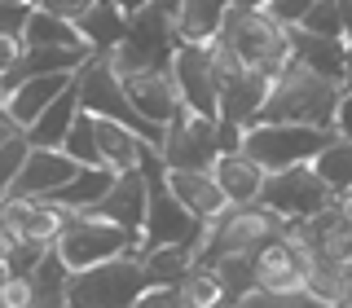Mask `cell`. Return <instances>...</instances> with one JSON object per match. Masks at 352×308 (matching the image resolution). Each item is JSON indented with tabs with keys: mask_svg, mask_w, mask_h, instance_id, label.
I'll list each match as a JSON object with an SVG mask.
<instances>
[{
	"mask_svg": "<svg viewBox=\"0 0 352 308\" xmlns=\"http://www.w3.org/2000/svg\"><path fill=\"white\" fill-rule=\"evenodd\" d=\"M339 22H344V40H352V0H335Z\"/></svg>",
	"mask_w": 352,
	"mask_h": 308,
	"instance_id": "7bdbcfd3",
	"label": "cell"
},
{
	"mask_svg": "<svg viewBox=\"0 0 352 308\" xmlns=\"http://www.w3.org/2000/svg\"><path fill=\"white\" fill-rule=\"evenodd\" d=\"M352 88V40H348V53H344V93Z\"/></svg>",
	"mask_w": 352,
	"mask_h": 308,
	"instance_id": "ee69618b",
	"label": "cell"
},
{
	"mask_svg": "<svg viewBox=\"0 0 352 308\" xmlns=\"http://www.w3.org/2000/svg\"><path fill=\"white\" fill-rule=\"evenodd\" d=\"M291 229V220H282L278 212H269L264 203L234 207L229 203L216 220H207V238H203V260L198 264H216L229 256H256L264 242L282 238Z\"/></svg>",
	"mask_w": 352,
	"mask_h": 308,
	"instance_id": "3957f363",
	"label": "cell"
},
{
	"mask_svg": "<svg viewBox=\"0 0 352 308\" xmlns=\"http://www.w3.org/2000/svg\"><path fill=\"white\" fill-rule=\"evenodd\" d=\"M300 31H308V36H322V40H344V22H339L335 0H317V5L308 9V18L300 22Z\"/></svg>",
	"mask_w": 352,
	"mask_h": 308,
	"instance_id": "836d02e7",
	"label": "cell"
},
{
	"mask_svg": "<svg viewBox=\"0 0 352 308\" xmlns=\"http://www.w3.org/2000/svg\"><path fill=\"white\" fill-rule=\"evenodd\" d=\"M75 172L80 168H75L62 150H36L31 146L27 163H22V172L14 181V190H9V198H53Z\"/></svg>",
	"mask_w": 352,
	"mask_h": 308,
	"instance_id": "2e32d148",
	"label": "cell"
},
{
	"mask_svg": "<svg viewBox=\"0 0 352 308\" xmlns=\"http://www.w3.org/2000/svg\"><path fill=\"white\" fill-rule=\"evenodd\" d=\"M31 9L36 5H0V36H18L22 40V27H27Z\"/></svg>",
	"mask_w": 352,
	"mask_h": 308,
	"instance_id": "f35d334b",
	"label": "cell"
},
{
	"mask_svg": "<svg viewBox=\"0 0 352 308\" xmlns=\"http://www.w3.org/2000/svg\"><path fill=\"white\" fill-rule=\"evenodd\" d=\"M22 49H88L80 40V31H75V22H66L58 14H44L36 5L27 18V27H22Z\"/></svg>",
	"mask_w": 352,
	"mask_h": 308,
	"instance_id": "484cf974",
	"label": "cell"
},
{
	"mask_svg": "<svg viewBox=\"0 0 352 308\" xmlns=\"http://www.w3.org/2000/svg\"><path fill=\"white\" fill-rule=\"evenodd\" d=\"M115 5L124 9V14H137V9H141V5H150V0H115Z\"/></svg>",
	"mask_w": 352,
	"mask_h": 308,
	"instance_id": "f6af8a7d",
	"label": "cell"
},
{
	"mask_svg": "<svg viewBox=\"0 0 352 308\" xmlns=\"http://www.w3.org/2000/svg\"><path fill=\"white\" fill-rule=\"evenodd\" d=\"M181 300H185V308H234L225 282H220L216 269H207V264H194L190 269V278L181 282Z\"/></svg>",
	"mask_w": 352,
	"mask_h": 308,
	"instance_id": "f546056e",
	"label": "cell"
},
{
	"mask_svg": "<svg viewBox=\"0 0 352 308\" xmlns=\"http://www.w3.org/2000/svg\"><path fill=\"white\" fill-rule=\"evenodd\" d=\"M242 141H247V128L234 124V119H216V146L220 154H242Z\"/></svg>",
	"mask_w": 352,
	"mask_h": 308,
	"instance_id": "74e56055",
	"label": "cell"
},
{
	"mask_svg": "<svg viewBox=\"0 0 352 308\" xmlns=\"http://www.w3.org/2000/svg\"><path fill=\"white\" fill-rule=\"evenodd\" d=\"M194 264L198 260L190 247H163V251L141 256V278H146V286H181Z\"/></svg>",
	"mask_w": 352,
	"mask_h": 308,
	"instance_id": "4316f807",
	"label": "cell"
},
{
	"mask_svg": "<svg viewBox=\"0 0 352 308\" xmlns=\"http://www.w3.org/2000/svg\"><path fill=\"white\" fill-rule=\"evenodd\" d=\"M260 203L269 207V212H278L282 220L300 225V220H313L317 212H326V207L335 203V194L317 181L313 163H304V168H291V172L269 176V181H264V190H260Z\"/></svg>",
	"mask_w": 352,
	"mask_h": 308,
	"instance_id": "7c38bea8",
	"label": "cell"
},
{
	"mask_svg": "<svg viewBox=\"0 0 352 308\" xmlns=\"http://www.w3.org/2000/svg\"><path fill=\"white\" fill-rule=\"evenodd\" d=\"M251 273H256L260 295H308V282L317 273V256L286 229L282 238L264 242L251 256Z\"/></svg>",
	"mask_w": 352,
	"mask_h": 308,
	"instance_id": "9c48e42d",
	"label": "cell"
},
{
	"mask_svg": "<svg viewBox=\"0 0 352 308\" xmlns=\"http://www.w3.org/2000/svg\"><path fill=\"white\" fill-rule=\"evenodd\" d=\"M313 172H317V181L326 185L335 198H344L352 194V141H330V146L313 159Z\"/></svg>",
	"mask_w": 352,
	"mask_h": 308,
	"instance_id": "f1b7e54d",
	"label": "cell"
},
{
	"mask_svg": "<svg viewBox=\"0 0 352 308\" xmlns=\"http://www.w3.org/2000/svg\"><path fill=\"white\" fill-rule=\"evenodd\" d=\"M5 278H9V273H5V264H0V282H5Z\"/></svg>",
	"mask_w": 352,
	"mask_h": 308,
	"instance_id": "f907efd6",
	"label": "cell"
},
{
	"mask_svg": "<svg viewBox=\"0 0 352 308\" xmlns=\"http://www.w3.org/2000/svg\"><path fill=\"white\" fill-rule=\"evenodd\" d=\"M339 97H344V84H335V80H326V75H317V71H308V66L291 62L278 80H273L256 124L330 128V124H335V110H339Z\"/></svg>",
	"mask_w": 352,
	"mask_h": 308,
	"instance_id": "6da1fadb",
	"label": "cell"
},
{
	"mask_svg": "<svg viewBox=\"0 0 352 308\" xmlns=\"http://www.w3.org/2000/svg\"><path fill=\"white\" fill-rule=\"evenodd\" d=\"M291 53L295 62L308 66V71L326 75V80L344 84V53H348V40H322V36H308V31L291 27Z\"/></svg>",
	"mask_w": 352,
	"mask_h": 308,
	"instance_id": "603a6c76",
	"label": "cell"
},
{
	"mask_svg": "<svg viewBox=\"0 0 352 308\" xmlns=\"http://www.w3.org/2000/svg\"><path fill=\"white\" fill-rule=\"evenodd\" d=\"M88 58L93 49H22V62L0 80V93H14L22 80H36V75H75Z\"/></svg>",
	"mask_w": 352,
	"mask_h": 308,
	"instance_id": "d6986e66",
	"label": "cell"
},
{
	"mask_svg": "<svg viewBox=\"0 0 352 308\" xmlns=\"http://www.w3.org/2000/svg\"><path fill=\"white\" fill-rule=\"evenodd\" d=\"M0 124H9V119H5V93H0Z\"/></svg>",
	"mask_w": 352,
	"mask_h": 308,
	"instance_id": "681fc988",
	"label": "cell"
},
{
	"mask_svg": "<svg viewBox=\"0 0 352 308\" xmlns=\"http://www.w3.org/2000/svg\"><path fill=\"white\" fill-rule=\"evenodd\" d=\"M335 308H352V304H335Z\"/></svg>",
	"mask_w": 352,
	"mask_h": 308,
	"instance_id": "f5cc1de1",
	"label": "cell"
},
{
	"mask_svg": "<svg viewBox=\"0 0 352 308\" xmlns=\"http://www.w3.org/2000/svg\"><path fill=\"white\" fill-rule=\"evenodd\" d=\"M330 128H335L339 141H352V88L339 97V110H335V124H330Z\"/></svg>",
	"mask_w": 352,
	"mask_h": 308,
	"instance_id": "60d3db41",
	"label": "cell"
},
{
	"mask_svg": "<svg viewBox=\"0 0 352 308\" xmlns=\"http://www.w3.org/2000/svg\"><path fill=\"white\" fill-rule=\"evenodd\" d=\"M75 115H80V93H75V84L66 88V93L53 102L44 115L31 124V132H27V141L36 150H62V141H66V132H71V124H75Z\"/></svg>",
	"mask_w": 352,
	"mask_h": 308,
	"instance_id": "d4e9b609",
	"label": "cell"
},
{
	"mask_svg": "<svg viewBox=\"0 0 352 308\" xmlns=\"http://www.w3.org/2000/svg\"><path fill=\"white\" fill-rule=\"evenodd\" d=\"M62 154L75 163V168H102V150H97V124H93V115H75V124L71 132H66V141H62Z\"/></svg>",
	"mask_w": 352,
	"mask_h": 308,
	"instance_id": "4dcf8cb0",
	"label": "cell"
},
{
	"mask_svg": "<svg viewBox=\"0 0 352 308\" xmlns=\"http://www.w3.org/2000/svg\"><path fill=\"white\" fill-rule=\"evenodd\" d=\"M229 14V0H176V40L181 44H207L220 36Z\"/></svg>",
	"mask_w": 352,
	"mask_h": 308,
	"instance_id": "7402d4cb",
	"label": "cell"
},
{
	"mask_svg": "<svg viewBox=\"0 0 352 308\" xmlns=\"http://www.w3.org/2000/svg\"><path fill=\"white\" fill-rule=\"evenodd\" d=\"M146 203H150V181H146V172L137 168V172H124V176H119V181L110 185V194L88 216L110 220V225H119V229H128V234L141 238V225H146Z\"/></svg>",
	"mask_w": 352,
	"mask_h": 308,
	"instance_id": "5bb4252c",
	"label": "cell"
},
{
	"mask_svg": "<svg viewBox=\"0 0 352 308\" xmlns=\"http://www.w3.org/2000/svg\"><path fill=\"white\" fill-rule=\"evenodd\" d=\"M132 308H185V300H181V286H146Z\"/></svg>",
	"mask_w": 352,
	"mask_h": 308,
	"instance_id": "8d00e7d4",
	"label": "cell"
},
{
	"mask_svg": "<svg viewBox=\"0 0 352 308\" xmlns=\"http://www.w3.org/2000/svg\"><path fill=\"white\" fill-rule=\"evenodd\" d=\"M53 251L62 256V264L71 273H84L93 264L119 260V256H137V234L110 225V220H97L88 212H75L71 225L62 229V238L53 242Z\"/></svg>",
	"mask_w": 352,
	"mask_h": 308,
	"instance_id": "ba28073f",
	"label": "cell"
},
{
	"mask_svg": "<svg viewBox=\"0 0 352 308\" xmlns=\"http://www.w3.org/2000/svg\"><path fill=\"white\" fill-rule=\"evenodd\" d=\"M172 80L185 110L203 119H220V75H216V40L181 44L172 53Z\"/></svg>",
	"mask_w": 352,
	"mask_h": 308,
	"instance_id": "8fae6325",
	"label": "cell"
},
{
	"mask_svg": "<svg viewBox=\"0 0 352 308\" xmlns=\"http://www.w3.org/2000/svg\"><path fill=\"white\" fill-rule=\"evenodd\" d=\"M27 154H31L27 132H14V137L0 146V198H9V190H14V181H18V172H22V163H27Z\"/></svg>",
	"mask_w": 352,
	"mask_h": 308,
	"instance_id": "d6a6232c",
	"label": "cell"
},
{
	"mask_svg": "<svg viewBox=\"0 0 352 308\" xmlns=\"http://www.w3.org/2000/svg\"><path fill=\"white\" fill-rule=\"evenodd\" d=\"M163 185H168L176 203H181L194 220H203V225H207V220H216L229 207L212 172H163Z\"/></svg>",
	"mask_w": 352,
	"mask_h": 308,
	"instance_id": "e0dca14e",
	"label": "cell"
},
{
	"mask_svg": "<svg viewBox=\"0 0 352 308\" xmlns=\"http://www.w3.org/2000/svg\"><path fill=\"white\" fill-rule=\"evenodd\" d=\"M141 172H146V181H150V203H146V225H141V238H137V260L150 256V251H163V247H185V242H194V234L203 229V220H194L172 198L168 185H163V172L168 168H163L159 150H146Z\"/></svg>",
	"mask_w": 352,
	"mask_h": 308,
	"instance_id": "5b68a950",
	"label": "cell"
},
{
	"mask_svg": "<svg viewBox=\"0 0 352 308\" xmlns=\"http://www.w3.org/2000/svg\"><path fill=\"white\" fill-rule=\"evenodd\" d=\"M207 269H216V278L225 282V291H229V300H247L251 291H256V273H251V256H229V260H216V264H207Z\"/></svg>",
	"mask_w": 352,
	"mask_h": 308,
	"instance_id": "1f68e13d",
	"label": "cell"
},
{
	"mask_svg": "<svg viewBox=\"0 0 352 308\" xmlns=\"http://www.w3.org/2000/svg\"><path fill=\"white\" fill-rule=\"evenodd\" d=\"M124 93H128L132 110H137L141 119H150L154 128H168L185 110L181 93H176V80H172V66H150V71H141V75H128Z\"/></svg>",
	"mask_w": 352,
	"mask_h": 308,
	"instance_id": "4fadbf2b",
	"label": "cell"
},
{
	"mask_svg": "<svg viewBox=\"0 0 352 308\" xmlns=\"http://www.w3.org/2000/svg\"><path fill=\"white\" fill-rule=\"evenodd\" d=\"M0 5H36V0H0Z\"/></svg>",
	"mask_w": 352,
	"mask_h": 308,
	"instance_id": "c3c4849f",
	"label": "cell"
},
{
	"mask_svg": "<svg viewBox=\"0 0 352 308\" xmlns=\"http://www.w3.org/2000/svg\"><path fill=\"white\" fill-rule=\"evenodd\" d=\"M317 0H264V14H269L278 27H300V22L308 18V9H313Z\"/></svg>",
	"mask_w": 352,
	"mask_h": 308,
	"instance_id": "e575fe53",
	"label": "cell"
},
{
	"mask_svg": "<svg viewBox=\"0 0 352 308\" xmlns=\"http://www.w3.org/2000/svg\"><path fill=\"white\" fill-rule=\"evenodd\" d=\"M335 141V128H291V124H251L242 154L256 159L269 176L304 168Z\"/></svg>",
	"mask_w": 352,
	"mask_h": 308,
	"instance_id": "8992f818",
	"label": "cell"
},
{
	"mask_svg": "<svg viewBox=\"0 0 352 308\" xmlns=\"http://www.w3.org/2000/svg\"><path fill=\"white\" fill-rule=\"evenodd\" d=\"M36 5L44 9V14H58V18H66V22H75V18H84L88 9L97 5V0H36Z\"/></svg>",
	"mask_w": 352,
	"mask_h": 308,
	"instance_id": "ab89813d",
	"label": "cell"
},
{
	"mask_svg": "<svg viewBox=\"0 0 352 308\" xmlns=\"http://www.w3.org/2000/svg\"><path fill=\"white\" fill-rule=\"evenodd\" d=\"M71 84H75V75H36V80H22L14 93H5V119L18 132H31V124H36Z\"/></svg>",
	"mask_w": 352,
	"mask_h": 308,
	"instance_id": "9a60e30c",
	"label": "cell"
},
{
	"mask_svg": "<svg viewBox=\"0 0 352 308\" xmlns=\"http://www.w3.org/2000/svg\"><path fill=\"white\" fill-rule=\"evenodd\" d=\"M0 216H5V198H0Z\"/></svg>",
	"mask_w": 352,
	"mask_h": 308,
	"instance_id": "816d5d0a",
	"label": "cell"
},
{
	"mask_svg": "<svg viewBox=\"0 0 352 308\" xmlns=\"http://www.w3.org/2000/svg\"><path fill=\"white\" fill-rule=\"evenodd\" d=\"M159 159L168 172H212L220 159L216 146V119H203L194 110H181L168 128H163Z\"/></svg>",
	"mask_w": 352,
	"mask_h": 308,
	"instance_id": "30bf717a",
	"label": "cell"
},
{
	"mask_svg": "<svg viewBox=\"0 0 352 308\" xmlns=\"http://www.w3.org/2000/svg\"><path fill=\"white\" fill-rule=\"evenodd\" d=\"M212 176H216L220 194H225V203H234V207L260 203V190H264V181H269V172H264L256 159H247V154H220Z\"/></svg>",
	"mask_w": 352,
	"mask_h": 308,
	"instance_id": "ac0fdd59",
	"label": "cell"
},
{
	"mask_svg": "<svg viewBox=\"0 0 352 308\" xmlns=\"http://www.w3.org/2000/svg\"><path fill=\"white\" fill-rule=\"evenodd\" d=\"M229 9H264V0H229Z\"/></svg>",
	"mask_w": 352,
	"mask_h": 308,
	"instance_id": "bcb514c9",
	"label": "cell"
},
{
	"mask_svg": "<svg viewBox=\"0 0 352 308\" xmlns=\"http://www.w3.org/2000/svg\"><path fill=\"white\" fill-rule=\"evenodd\" d=\"M22 62V40L18 36H0V80Z\"/></svg>",
	"mask_w": 352,
	"mask_h": 308,
	"instance_id": "b9f144b4",
	"label": "cell"
},
{
	"mask_svg": "<svg viewBox=\"0 0 352 308\" xmlns=\"http://www.w3.org/2000/svg\"><path fill=\"white\" fill-rule=\"evenodd\" d=\"M75 93H80V110H84V115L110 119V124H124V128H132L154 150L163 146V128H154L150 119H141L137 110H132L128 93H124V80L110 71L106 58H88L80 71H75Z\"/></svg>",
	"mask_w": 352,
	"mask_h": 308,
	"instance_id": "277c9868",
	"label": "cell"
},
{
	"mask_svg": "<svg viewBox=\"0 0 352 308\" xmlns=\"http://www.w3.org/2000/svg\"><path fill=\"white\" fill-rule=\"evenodd\" d=\"M146 291L137 256H119L106 264H93L84 273H71L66 308H132Z\"/></svg>",
	"mask_w": 352,
	"mask_h": 308,
	"instance_id": "52a82bcc",
	"label": "cell"
},
{
	"mask_svg": "<svg viewBox=\"0 0 352 308\" xmlns=\"http://www.w3.org/2000/svg\"><path fill=\"white\" fill-rule=\"evenodd\" d=\"M75 31H80V40L93 49V58H106V53L128 36V14L115 0H97L84 18H75Z\"/></svg>",
	"mask_w": 352,
	"mask_h": 308,
	"instance_id": "44dd1931",
	"label": "cell"
},
{
	"mask_svg": "<svg viewBox=\"0 0 352 308\" xmlns=\"http://www.w3.org/2000/svg\"><path fill=\"white\" fill-rule=\"evenodd\" d=\"M97 124V150H102V168H110L115 176H124V172H137L141 168V159H146V141L137 137L132 128L124 124H110V119H93Z\"/></svg>",
	"mask_w": 352,
	"mask_h": 308,
	"instance_id": "ffe728a7",
	"label": "cell"
},
{
	"mask_svg": "<svg viewBox=\"0 0 352 308\" xmlns=\"http://www.w3.org/2000/svg\"><path fill=\"white\" fill-rule=\"evenodd\" d=\"M31 286H36V308H66V286H71V269L62 264L58 251H44V260L31 269Z\"/></svg>",
	"mask_w": 352,
	"mask_h": 308,
	"instance_id": "83f0119b",
	"label": "cell"
},
{
	"mask_svg": "<svg viewBox=\"0 0 352 308\" xmlns=\"http://www.w3.org/2000/svg\"><path fill=\"white\" fill-rule=\"evenodd\" d=\"M14 132H18L14 124H0V146H5V141H9V137H14Z\"/></svg>",
	"mask_w": 352,
	"mask_h": 308,
	"instance_id": "7dc6e473",
	"label": "cell"
},
{
	"mask_svg": "<svg viewBox=\"0 0 352 308\" xmlns=\"http://www.w3.org/2000/svg\"><path fill=\"white\" fill-rule=\"evenodd\" d=\"M220 44L225 53H234L238 66L247 71H260L264 80H278L286 66L295 62L291 53V31L278 27L264 9H229L225 27H220Z\"/></svg>",
	"mask_w": 352,
	"mask_h": 308,
	"instance_id": "7a4b0ae2",
	"label": "cell"
},
{
	"mask_svg": "<svg viewBox=\"0 0 352 308\" xmlns=\"http://www.w3.org/2000/svg\"><path fill=\"white\" fill-rule=\"evenodd\" d=\"M0 308H36V286H31V278L9 273L0 282Z\"/></svg>",
	"mask_w": 352,
	"mask_h": 308,
	"instance_id": "d590c367",
	"label": "cell"
},
{
	"mask_svg": "<svg viewBox=\"0 0 352 308\" xmlns=\"http://www.w3.org/2000/svg\"><path fill=\"white\" fill-rule=\"evenodd\" d=\"M115 181H119V176L110 172V168H80L58 194L49 198V203L66 207V212H93V207L110 194V185H115Z\"/></svg>",
	"mask_w": 352,
	"mask_h": 308,
	"instance_id": "cb8c5ba5",
	"label": "cell"
}]
</instances>
